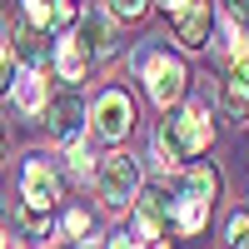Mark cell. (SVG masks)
Wrapping results in <instances>:
<instances>
[{
    "instance_id": "1",
    "label": "cell",
    "mask_w": 249,
    "mask_h": 249,
    "mask_svg": "<svg viewBox=\"0 0 249 249\" xmlns=\"http://www.w3.org/2000/svg\"><path fill=\"white\" fill-rule=\"evenodd\" d=\"M210 140H214V130H210V110H199V105H184L179 115L164 120L160 135H155L164 164H184V160H195L199 150H210Z\"/></svg>"
},
{
    "instance_id": "2",
    "label": "cell",
    "mask_w": 249,
    "mask_h": 249,
    "mask_svg": "<svg viewBox=\"0 0 249 249\" xmlns=\"http://www.w3.org/2000/svg\"><path fill=\"white\" fill-rule=\"evenodd\" d=\"M214 195H219V175H214V170H190L179 199H170L175 230H179V234H199L204 219H210V210H214Z\"/></svg>"
},
{
    "instance_id": "3",
    "label": "cell",
    "mask_w": 249,
    "mask_h": 249,
    "mask_svg": "<svg viewBox=\"0 0 249 249\" xmlns=\"http://www.w3.org/2000/svg\"><path fill=\"white\" fill-rule=\"evenodd\" d=\"M140 75H144V90H150V100H155L160 110H170L175 100L184 95V85H190V70H184V60H179V55H164V50L144 55Z\"/></svg>"
},
{
    "instance_id": "4",
    "label": "cell",
    "mask_w": 249,
    "mask_h": 249,
    "mask_svg": "<svg viewBox=\"0 0 249 249\" xmlns=\"http://www.w3.org/2000/svg\"><path fill=\"white\" fill-rule=\"evenodd\" d=\"M95 184H100V199H105V210L120 214V210H130V204L140 199V164H135L130 155H110L105 164H100Z\"/></svg>"
},
{
    "instance_id": "5",
    "label": "cell",
    "mask_w": 249,
    "mask_h": 249,
    "mask_svg": "<svg viewBox=\"0 0 249 249\" xmlns=\"http://www.w3.org/2000/svg\"><path fill=\"white\" fill-rule=\"evenodd\" d=\"M135 219H140V249H170V199H164L160 190H140L135 199Z\"/></svg>"
},
{
    "instance_id": "6",
    "label": "cell",
    "mask_w": 249,
    "mask_h": 249,
    "mask_svg": "<svg viewBox=\"0 0 249 249\" xmlns=\"http://www.w3.org/2000/svg\"><path fill=\"white\" fill-rule=\"evenodd\" d=\"M130 130H135V105H130V95H124V90H105V95L95 100V135L105 140V144H120Z\"/></svg>"
},
{
    "instance_id": "7",
    "label": "cell",
    "mask_w": 249,
    "mask_h": 249,
    "mask_svg": "<svg viewBox=\"0 0 249 249\" xmlns=\"http://www.w3.org/2000/svg\"><path fill=\"white\" fill-rule=\"evenodd\" d=\"M45 110H50V135L60 144H80V130H85V115H90L85 100H80L75 90H65V95H55Z\"/></svg>"
},
{
    "instance_id": "8",
    "label": "cell",
    "mask_w": 249,
    "mask_h": 249,
    "mask_svg": "<svg viewBox=\"0 0 249 249\" xmlns=\"http://www.w3.org/2000/svg\"><path fill=\"white\" fill-rule=\"evenodd\" d=\"M20 199L25 204H40V210H55L60 199V175L50 170V160H30L25 175H20Z\"/></svg>"
},
{
    "instance_id": "9",
    "label": "cell",
    "mask_w": 249,
    "mask_h": 249,
    "mask_svg": "<svg viewBox=\"0 0 249 249\" xmlns=\"http://www.w3.org/2000/svg\"><path fill=\"white\" fill-rule=\"evenodd\" d=\"M175 30L184 50H204L210 45V0H195L184 15H175Z\"/></svg>"
},
{
    "instance_id": "10",
    "label": "cell",
    "mask_w": 249,
    "mask_h": 249,
    "mask_svg": "<svg viewBox=\"0 0 249 249\" xmlns=\"http://www.w3.org/2000/svg\"><path fill=\"white\" fill-rule=\"evenodd\" d=\"M75 40H80V50H85L90 60H110V50H115V30H110L105 15H85L80 30H75Z\"/></svg>"
},
{
    "instance_id": "11",
    "label": "cell",
    "mask_w": 249,
    "mask_h": 249,
    "mask_svg": "<svg viewBox=\"0 0 249 249\" xmlns=\"http://www.w3.org/2000/svg\"><path fill=\"white\" fill-rule=\"evenodd\" d=\"M219 100H224V110H230V115H249V55L234 60V70H230V80H224Z\"/></svg>"
},
{
    "instance_id": "12",
    "label": "cell",
    "mask_w": 249,
    "mask_h": 249,
    "mask_svg": "<svg viewBox=\"0 0 249 249\" xmlns=\"http://www.w3.org/2000/svg\"><path fill=\"white\" fill-rule=\"evenodd\" d=\"M10 95H15V110H20V115H40V110H45V80H40L35 70L15 75Z\"/></svg>"
},
{
    "instance_id": "13",
    "label": "cell",
    "mask_w": 249,
    "mask_h": 249,
    "mask_svg": "<svg viewBox=\"0 0 249 249\" xmlns=\"http://www.w3.org/2000/svg\"><path fill=\"white\" fill-rule=\"evenodd\" d=\"M85 65H90V55L80 50V40H60L55 45V70H60V80H85Z\"/></svg>"
},
{
    "instance_id": "14",
    "label": "cell",
    "mask_w": 249,
    "mask_h": 249,
    "mask_svg": "<svg viewBox=\"0 0 249 249\" xmlns=\"http://www.w3.org/2000/svg\"><path fill=\"white\" fill-rule=\"evenodd\" d=\"M10 50L25 60L30 70L40 65V60H45V45H40V30H35V25H20V35H15V45H10Z\"/></svg>"
},
{
    "instance_id": "15",
    "label": "cell",
    "mask_w": 249,
    "mask_h": 249,
    "mask_svg": "<svg viewBox=\"0 0 249 249\" xmlns=\"http://www.w3.org/2000/svg\"><path fill=\"white\" fill-rule=\"evenodd\" d=\"M20 230H25V234H45V230H50V210L20 199Z\"/></svg>"
},
{
    "instance_id": "16",
    "label": "cell",
    "mask_w": 249,
    "mask_h": 249,
    "mask_svg": "<svg viewBox=\"0 0 249 249\" xmlns=\"http://www.w3.org/2000/svg\"><path fill=\"white\" fill-rule=\"evenodd\" d=\"M60 230H65L80 249H85V244H90V214H85V210H70L65 219H60Z\"/></svg>"
},
{
    "instance_id": "17",
    "label": "cell",
    "mask_w": 249,
    "mask_h": 249,
    "mask_svg": "<svg viewBox=\"0 0 249 249\" xmlns=\"http://www.w3.org/2000/svg\"><path fill=\"white\" fill-rule=\"evenodd\" d=\"M230 249H249V214L230 219Z\"/></svg>"
},
{
    "instance_id": "18",
    "label": "cell",
    "mask_w": 249,
    "mask_h": 249,
    "mask_svg": "<svg viewBox=\"0 0 249 249\" xmlns=\"http://www.w3.org/2000/svg\"><path fill=\"white\" fill-rule=\"evenodd\" d=\"M10 85H15V50L0 45V90H10Z\"/></svg>"
},
{
    "instance_id": "19",
    "label": "cell",
    "mask_w": 249,
    "mask_h": 249,
    "mask_svg": "<svg viewBox=\"0 0 249 249\" xmlns=\"http://www.w3.org/2000/svg\"><path fill=\"white\" fill-rule=\"evenodd\" d=\"M70 170H75L80 179H85V175H90V155H85V150H80V144H70Z\"/></svg>"
},
{
    "instance_id": "20",
    "label": "cell",
    "mask_w": 249,
    "mask_h": 249,
    "mask_svg": "<svg viewBox=\"0 0 249 249\" xmlns=\"http://www.w3.org/2000/svg\"><path fill=\"white\" fill-rule=\"evenodd\" d=\"M110 5H115V15H124V20L144 15V0H110Z\"/></svg>"
},
{
    "instance_id": "21",
    "label": "cell",
    "mask_w": 249,
    "mask_h": 249,
    "mask_svg": "<svg viewBox=\"0 0 249 249\" xmlns=\"http://www.w3.org/2000/svg\"><path fill=\"white\" fill-rule=\"evenodd\" d=\"M190 5H195V0H164V10H170V15H184Z\"/></svg>"
},
{
    "instance_id": "22",
    "label": "cell",
    "mask_w": 249,
    "mask_h": 249,
    "mask_svg": "<svg viewBox=\"0 0 249 249\" xmlns=\"http://www.w3.org/2000/svg\"><path fill=\"white\" fill-rule=\"evenodd\" d=\"M230 10H234V20H249V0H230Z\"/></svg>"
},
{
    "instance_id": "23",
    "label": "cell",
    "mask_w": 249,
    "mask_h": 249,
    "mask_svg": "<svg viewBox=\"0 0 249 249\" xmlns=\"http://www.w3.org/2000/svg\"><path fill=\"white\" fill-rule=\"evenodd\" d=\"M110 249H140V244H135L130 234H115V239H110Z\"/></svg>"
},
{
    "instance_id": "24",
    "label": "cell",
    "mask_w": 249,
    "mask_h": 249,
    "mask_svg": "<svg viewBox=\"0 0 249 249\" xmlns=\"http://www.w3.org/2000/svg\"><path fill=\"white\" fill-rule=\"evenodd\" d=\"M0 249H15V244H10V230H5V219H0Z\"/></svg>"
},
{
    "instance_id": "25",
    "label": "cell",
    "mask_w": 249,
    "mask_h": 249,
    "mask_svg": "<svg viewBox=\"0 0 249 249\" xmlns=\"http://www.w3.org/2000/svg\"><path fill=\"white\" fill-rule=\"evenodd\" d=\"M0 150H5V135H0Z\"/></svg>"
}]
</instances>
